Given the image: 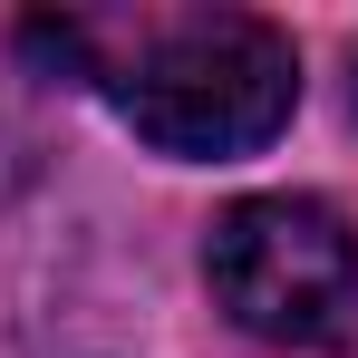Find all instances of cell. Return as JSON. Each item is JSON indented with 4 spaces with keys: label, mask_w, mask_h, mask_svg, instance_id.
I'll use <instances>...</instances> for the list:
<instances>
[{
    "label": "cell",
    "mask_w": 358,
    "mask_h": 358,
    "mask_svg": "<svg viewBox=\"0 0 358 358\" xmlns=\"http://www.w3.org/2000/svg\"><path fill=\"white\" fill-rule=\"evenodd\" d=\"M29 49L97 87L155 155H252L300 107V49L252 10H117L29 20Z\"/></svg>",
    "instance_id": "6da1fadb"
},
{
    "label": "cell",
    "mask_w": 358,
    "mask_h": 358,
    "mask_svg": "<svg viewBox=\"0 0 358 358\" xmlns=\"http://www.w3.org/2000/svg\"><path fill=\"white\" fill-rule=\"evenodd\" d=\"M203 271L242 329L281 349H329L358 320V233L320 194H242L203 242Z\"/></svg>",
    "instance_id": "7a4b0ae2"
}]
</instances>
